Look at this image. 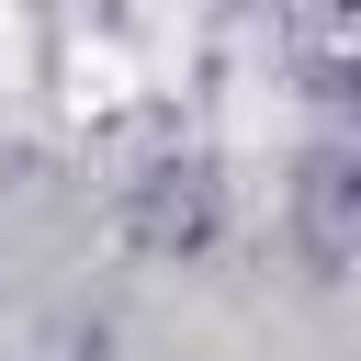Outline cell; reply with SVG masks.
<instances>
[{"label": "cell", "instance_id": "6da1fadb", "mask_svg": "<svg viewBox=\"0 0 361 361\" xmlns=\"http://www.w3.org/2000/svg\"><path fill=\"white\" fill-rule=\"evenodd\" d=\"M226 226H237V169H226V147L158 113V124L124 147V169H113V237H124L135 259H180V271H192V259L226 248Z\"/></svg>", "mask_w": 361, "mask_h": 361}, {"label": "cell", "instance_id": "7a4b0ae2", "mask_svg": "<svg viewBox=\"0 0 361 361\" xmlns=\"http://www.w3.org/2000/svg\"><path fill=\"white\" fill-rule=\"evenodd\" d=\"M282 226H293V248H305L316 282H338V271L361 259V147H350V135H316V147L293 158Z\"/></svg>", "mask_w": 361, "mask_h": 361}]
</instances>
